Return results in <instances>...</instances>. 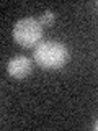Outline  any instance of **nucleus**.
Listing matches in <instances>:
<instances>
[{
	"mask_svg": "<svg viewBox=\"0 0 98 131\" xmlns=\"http://www.w3.org/2000/svg\"><path fill=\"white\" fill-rule=\"evenodd\" d=\"M33 57L39 67L56 71L67 64L69 61V49L59 41H39L34 46Z\"/></svg>",
	"mask_w": 98,
	"mask_h": 131,
	"instance_id": "1",
	"label": "nucleus"
},
{
	"mask_svg": "<svg viewBox=\"0 0 98 131\" xmlns=\"http://www.w3.org/2000/svg\"><path fill=\"white\" fill-rule=\"evenodd\" d=\"M43 38V26L34 18H21L13 26V39L23 48H33Z\"/></svg>",
	"mask_w": 98,
	"mask_h": 131,
	"instance_id": "2",
	"label": "nucleus"
},
{
	"mask_svg": "<svg viewBox=\"0 0 98 131\" xmlns=\"http://www.w3.org/2000/svg\"><path fill=\"white\" fill-rule=\"evenodd\" d=\"M7 71H8V75L10 77H13L16 80H23L31 74L33 62L26 56H16V57H11V59L8 61Z\"/></svg>",
	"mask_w": 98,
	"mask_h": 131,
	"instance_id": "3",
	"label": "nucleus"
},
{
	"mask_svg": "<svg viewBox=\"0 0 98 131\" xmlns=\"http://www.w3.org/2000/svg\"><path fill=\"white\" fill-rule=\"evenodd\" d=\"M54 21H56V15H54V12H51V10H46L38 20V23L41 26H51Z\"/></svg>",
	"mask_w": 98,
	"mask_h": 131,
	"instance_id": "4",
	"label": "nucleus"
}]
</instances>
